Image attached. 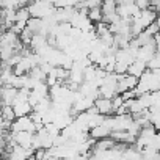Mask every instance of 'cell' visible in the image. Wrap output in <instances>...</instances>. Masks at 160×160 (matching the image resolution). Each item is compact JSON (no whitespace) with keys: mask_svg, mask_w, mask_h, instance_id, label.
Returning <instances> with one entry per match:
<instances>
[{"mask_svg":"<svg viewBox=\"0 0 160 160\" xmlns=\"http://www.w3.org/2000/svg\"><path fill=\"white\" fill-rule=\"evenodd\" d=\"M118 5H124V3H135V0H116Z\"/></svg>","mask_w":160,"mask_h":160,"instance_id":"cell-18","label":"cell"},{"mask_svg":"<svg viewBox=\"0 0 160 160\" xmlns=\"http://www.w3.org/2000/svg\"><path fill=\"white\" fill-rule=\"evenodd\" d=\"M0 112H2V118L3 119H8V121H14L16 119V113H14L13 105H2L0 107Z\"/></svg>","mask_w":160,"mask_h":160,"instance_id":"cell-12","label":"cell"},{"mask_svg":"<svg viewBox=\"0 0 160 160\" xmlns=\"http://www.w3.org/2000/svg\"><path fill=\"white\" fill-rule=\"evenodd\" d=\"M94 107L98 108L99 113H102L105 116L113 115V104H112V99H108V98H102V96L96 98L94 99Z\"/></svg>","mask_w":160,"mask_h":160,"instance_id":"cell-4","label":"cell"},{"mask_svg":"<svg viewBox=\"0 0 160 160\" xmlns=\"http://www.w3.org/2000/svg\"><path fill=\"white\" fill-rule=\"evenodd\" d=\"M11 132H19V130H27V132H32L35 133L38 130L36 124L33 122V119L30 118V115H25V116H19L16 118L13 122H11V127H10Z\"/></svg>","mask_w":160,"mask_h":160,"instance_id":"cell-2","label":"cell"},{"mask_svg":"<svg viewBox=\"0 0 160 160\" xmlns=\"http://www.w3.org/2000/svg\"><path fill=\"white\" fill-rule=\"evenodd\" d=\"M13 108H14V113H16V118L19 116H25V115H30L33 107L28 101H16L13 104Z\"/></svg>","mask_w":160,"mask_h":160,"instance_id":"cell-8","label":"cell"},{"mask_svg":"<svg viewBox=\"0 0 160 160\" xmlns=\"http://www.w3.org/2000/svg\"><path fill=\"white\" fill-rule=\"evenodd\" d=\"M127 69H129L127 63H122V61H116L115 63V72L116 74H127Z\"/></svg>","mask_w":160,"mask_h":160,"instance_id":"cell-14","label":"cell"},{"mask_svg":"<svg viewBox=\"0 0 160 160\" xmlns=\"http://www.w3.org/2000/svg\"><path fill=\"white\" fill-rule=\"evenodd\" d=\"M115 144H116V141L108 135V137H104V138L96 140V143H94V146H93V151H91V152H102V151H107V149L113 148Z\"/></svg>","mask_w":160,"mask_h":160,"instance_id":"cell-7","label":"cell"},{"mask_svg":"<svg viewBox=\"0 0 160 160\" xmlns=\"http://www.w3.org/2000/svg\"><path fill=\"white\" fill-rule=\"evenodd\" d=\"M148 69V63L146 61H143V60H138V58H135L130 64H129V69H127V74H132V75H135V77H141V74L144 72Z\"/></svg>","mask_w":160,"mask_h":160,"instance_id":"cell-6","label":"cell"},{"mask_svg":"<svg viewBox=\"0 0 160 160\" xmlns=\"http://www.w3.org/2000/svg\"><path fill=\"white\" fill-rule=\"evenodd\" d=\"M135 5L140 10H144V8H149L151 7V0H135Z\"/></svg>","mask_w":160,"mask_h":160,"instance_id":"cell-17","label":"cell"},{"mask_svg":"<svg viewBox=\"0 0 160 160\" xmlns=\"http://www.w3.org/2000/svg\"><path fill=\"white\" fill-rule=\"evenodd\" d=\"M101 8H102V13H104V16L113 14V13H116L118 2H116V0H102Z\"/></svg>","mask_w":160,"mask_h":160,"instance_id":"cell-10","label":"cell"},{"mask_svg":"<svg viewBox=\"0 0 160 160\" xmlns=\"http://www.w3.org/2000/svg\"><path fill=\"white\" fill-rule=\"evenodd\" d=\"M112 104H113V113L124 104V99H122V96L121 94H116L115 98H112Z\"/></svg>","mask_w":160,"mask_h":160,"instance_id":"cell-16","label":"cell"},{"mask_svg":"<svg viewBox=\"0 0 160 160\" xmlns=\"http://www.w3.org/2000/svg\"><path fill=\"white\" fill-rule=\"evenodd\" d=\"M112 133V130L102 122V124H99V126H96V127H93V129H90V137H93V138H96V140H99V138H104V137H108Z\"/></svg>","mask_w":160,"mask_h":160,"instance_id":"cell-9","label":"cell"},{"mask_svg":"<svg viewBox=\"0 0 160 160\" xmlns=\"http://www.w3.org/2000/svg\"><path fill=\"white\" fill-rule=\"evenodd\" d=\"M144 32H146V33H149L151 36H154L155 33H158V32H160V27H158V24L154 21L152 24H149V25L144 28Z\"/></svg>","mask_w":160,"mask_h":160,"instance_id":"cell-15","label":"cell"},{"mask_svg":"<svg viewBox=\"0 0 160 160\" xmlns=\"http://www.w3.org/2000/svg\"><path fill=\"white\" fill-rule=\"evenodd\" d=\"M87 14H88V18H90V21H91L93 24L104 21V13H102V8H101V7H94V8H90Z\"/></svg>","mask_w":160,"mask_h":160,"instance_id":"cell-11","label":"cell"},{"mask_svg":"<svg viewBox=\"0 0 160 160\" xmlns=\"http://www.w3.org/2000/svg\"><path fill=\"white\" fill-rule=\"evenodd\" d=\"M158 68H160V52L157 50V52L154 53V57L148 61V69L155 71V69H158Z\"/></svg>","mask_w":160,"mask_h":160,"instance_id":"cell-13","label":"cell"},{"mask_svg":"<svg viewBox=\"0 0 160 160\" xmlns=\"http://www.w3.org/2000/svg\"><path fill=\"white\" fill-rule=\"evenodd\" d=\"M75 11V7H63V8H55L53 18L57 22H69L72 14Z\"/></svg>","mask_w":160,"mask_h":160,"instance_id":"cell-5","label":"cell"},{"mask_svg":"<svg viewBox=\"0 0 160 160\" xmlns=\"http://www.w3.org/2000/svg\"><path fill=\"white\" fill-rule=\"evenodd\" d=\"M28 10L33 18H41V19L49 18L55 13L53 3L47 2V0H32L28 3Z\"/></svg>","mask_w":160,"mask_h":160,"instance_id":"cell-1","label":"cell"},{"mask_svg":"<svg viewBox=\"0 0 160 160\" xmlns=\"http://www.w3.org/2000/svg\"><path fill=\"white\" fill-rule=\"evenodd\" d=\"M11 132V130H10ZM14 141L24 148H32V141H33V133L32 132H27V130H19V132H11ZM33 149V148H32Z\"/></svg>","mask_w":160,"mask_h":160,"instance_id":"cell-3","label":"cell"}]
</instances>
